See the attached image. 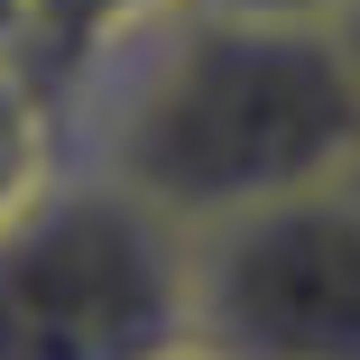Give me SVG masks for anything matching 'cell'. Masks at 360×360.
<instances>
[{
    "label": "cell",
    "instance_id": "cell-1",
    "mask_svg": "<svg viewBox=\"0 0 360 360\" xmlns=\"http://www.w3.org/2000/svg\"><path fill=\"white\" fill-rule=\"evenodd\" d=\"M75 167L194 240L250 203L360 167V84L333 19H231L176 0L65 102Z\"/></svg>",
    "mask_w": 360,
    "mask_h": 360
},
{
    "label": "cell",
    "instance_id": "cell-2",
    "mask_svg": "<svg viewBox=\"0 0 360 360\" xmlns=\"http://www.w3.org/2000/svg\"><path fill=\"white\" fill-rule=\"evenodd\" d=\"M194 333V240L93 167L0 222V360H148Z\"/></svg>",
    "mask_w": 360,
    "mask_h": 360
},
{
    "label": "cell",
    "instance_id": "cell-3",
    "mask_svg": "<svg viewBox=\"0 0 360 360\" xmlns=\"http://www.w3.org/2000/svg\"><path fill=\"white\" fill-rule=\"evenodd\" d=\"M194 333L231 360H360V167L194 231Z\"/></svg>",
    "mask_w": 360,
    "mask_h": 360
},
{
    "label": "cell",
    "instance_id": "cell-4",
    "mask_svg": "<svg viewBox=\"0 0 360 360\" xmlns=\"http://www.w3.org/2000/svg\"><path fill=\"white\" fill-rule=\"evenodd\" d=\"M167 10L176 0H10V10H0V46H10L56 102H75V84L111 46H129L148 19H167Z\"/></svg>",
    "mask_w": 360,
    "mask_h": 360
},
{
    "label": "cell",
    "instance_id": "cell-5",
    "mask_svg": "<svg viewBox=\"0 0 360 360\" xmlns=\"http://www.w3.org/2000/svg\"><path fill=\"white\" fill-rule=\"evenodd\" d=\"M75 167V129H65V102L28 75V65L0 46V222L19 212Z\"/></svg>",
    "mask_w": 360,
    "mask_h": 360
},
{
    "label": "cell",
    "instance_id": "cell-6",
    "mask_svg": "<svg viewBox=\"0 0 360 360\" xmlns=\"http://www.w3.org/2000/svg\"><path fill=\"white\" fill-rule=\"evenodd\" d=\"M194 10H231V19H333L342 0H194Z\"/></svg>",
    "mask_w": 360,
    "mask_h": 360
},
{
    "label": "cell",
    "instance_id": "cell-7",
    "mask_svg": "<svg viewBox=\"0 0 360 360\" xmlns=\"http://www.w3.org/2000/svg\"><path fill=\"white\" fill-rule=\"evenodd\" d=\"M333 37H342V65H351V84H360V0L333 10Z\"/></svg>",
    "mask_w": 360,
    "mask_h": 360
},
{
    "label": "cell",
    "instance_id": "cell-8",
    "mask_svg": "<svg viewBox=\"0 0 360 360\" xmlns=\"http://www.w3.org/2000/svg\"><path fill=\"white\" fill-rule=\"evenodd\" d=\"M148 360H231V351H222V342H203V333H176V342H158Z\"/></svg>",
    "mask_w": 360,
    "mask_h": 360
},
{
    "label": "cell",
    "instance_id": "cell-9",
    "mask_svg": "<svg viewBox=\"0 0 360 360\" xmlns=\"http://www.w3.org/2000/svg\"><path fill=\"white\" fill-rule=\"evenodd\" d=\"M0 10H10V0H0Z\"/></svg>",
    "mask_w": 360,
    "mask_h": 360
}]
</instances>
